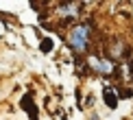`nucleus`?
<instances>
[{"instance_id": "1", "label": "nucleus", "mask_w": 133, "mask_h": 120, "mask_svg": "<svg viewBox=\"0 0 133 120\" xmlns=\"http://www.w3.org/2000/svg\"><path fill=\"white\" fill-rule=\"evenodd\" d=\"M70 46L76 52H85L90 46V26L87 24H79L70 31Z\"/></svg>"}, {"instance_id": "2", "label": "nucleus", "mask_w": 133, "mask_h": 120, "mask_svg": "<svg viewBox=\"0 0 133 120\" xmlns=\"http://www.w3.org/2000/svg\"><path fill=\"white\" fill-rule=\"evenodd\" d=\"M90 65L96 70V72H101V74L114 72V63L109 61V59H96V57H90Z\"/></svg>"}, {"instance_id": "3", "label": "nucleus", "mask_w": 133, "mask_h": 120, "mask_svg": "<svg viewBox=\"0 0 133 120\" xmlns=\"http://www.w3.org/2000/svg\"><path fill=\"white\" fill-rule=\"evenodd\" d=\"M59 15L61 18H74V15H79V7L76 4H63V7H59Z\"/></svg>"}, {"instance_id": "4", "label": "nucleus", "mask_w": 133, "mask_h": 120, "mask_svg": "<svg viewBox=\"0 0 133 120\" xmlns=\"http://www.w3.org/2000/svg\"><path fill=\"white\" fill-rule=\"evenodd\" d=\"M105 103H107V105L111 107V109L118 105V101H116V94H114L111 90H105Z\"/></svg>"}]
</instances>
